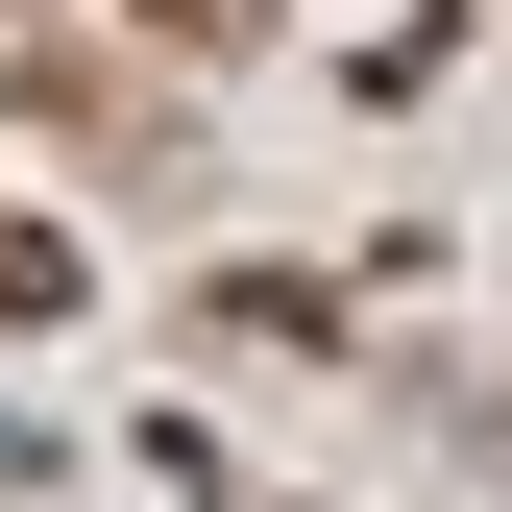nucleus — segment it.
<instances>
[{"instance_id": "nucleus-1", "label": "nucleus", "mask_w": 512, "mask_h": 512, "mask_svg": "<svg viewBox=\"0 0 512 512\" xmlns=\"http://www.w3.org/2000/svg\"><path fill=\"white\" fill-rule=\"evenodd\" d=\"M49 293H74V244H49V220H0V317H49Z\"/></svg>"}, {"instance_id": "nucleus-2", "label": "nucleus", "mask_w": 512, "mask_h": 512, "mask_svg": "<svg viewBox=\"0 0 512 512\" xmlns=\"http://www.w3.org/2000/svg\"><path fill=\"white\" fill-rule=\"evenodd\" d=\"M147 25H171V49H220V25H244V0H147Z\"/></svg>"}]
</instances>
